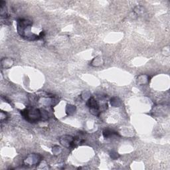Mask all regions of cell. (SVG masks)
I'll return each mask as SVG.
<instances>
[{"label": "cell", "mask_w": 170, "mask_h": 170, "mask_svg": "<svg viewBox=\"0 0 170 170\" xmlns=\"http://www.w3.org/2000/svg\"><path fill=\"white\" fill-rule=\"evenodd\" d=\"M41 156L39 154H36V153H33L27 156L25 161H24V163L27 166H34L35 164H38L40 161L41 160Z\"/></svg>", "instance_id": "5b68a950"}, {"label": "cell", "mask_w": 170, "mask_h": 170, "mask_svg": "<svg viewBox=\"0 0 170 170\" xmlns=\"http://www.w3.org/2000/svg\"><path fill=\"white\" fill-rule=\"evenodd\" d=\"M114 135H118V132H115L113 129H106L103 131V136L105 138H108V137H110Z\"/></svg>", "instance_id": "52a82bcc"}, {"label": "cell", "mask_w": 170, "mask_h": 170, "mask_svg": "<svg viewBox=\"0 0 170 170\" xmlns=\"http://www.w3.org/2000/svg\"><path fill=\"white\" fill-rule=\"evenodd\" d=\"M102 63H103V61H102V58L99 57V56H96V57L94 58L93 61H92L91 65L94 67H98L101 66Z\"/></svg>", "instance_id": "ba28073f"}, {"label": "cell", "mask_w": 170, "mask_h": 170, "mask_svg": "<svg viewBox=\"0 0 170 170\" xmlns=\"http://www.w3.org/2000/svg\"><path fill=\"white\" fill-rule=\"evenodd\" d=\"M7 119V116L6 113H4L3 111L1 112V121L3 122L4 120H6Z\"/></svg>", "instance_id": "8fae6325"}, {"label": "cell", "mask_w": 170, "mask_h": 170, "mask_svg": "<svg viewBox=\"0 0 170 170\" xmlns=\"http://www.w3.org/2000/svg\"><path fill=\"white\" fill-rule=\"evenodd\" d=\"M60 143L66 148H74L77 145L76 137L69 135H64L60 138Z\"/></svg>", "instance_id": "277c9868"}, {"label": "cell", "mask_w": 170, "mask_h": 170, "mask_svg": "<svg viewBox=\"0 0 170 170\" xmlns=\"http://www.w3.org/2000/svg\"><path fill=\"white\" fill-rule=\"evenodd\" d=\"M23 118L30 123H35L42 120L41 110L39 109H35L33 107L27 108L22 111H21Z\"/></svg>", "instance_id": "7a4b0ae2"}, {"label": "cell", "mask_w": 170, "mask_h": 170, "mask_svg": "<svg viewBox=\"0 0 170 170\" xmlns=\"http://www.w3.org/2000/svg\"><path fill=\"white\" fill-rule=\"evenodd\" d=\"M13 64V61L9 58H4L1 60L2 68L7 69L12 67Z\"/></svg>", "instance_id": "8992f818"}, {"label": "cell", "mask_w": 170, "mask_h": 170, "mask_svg": "<svg viewBox=\"0 0 170 170\" xmlns=\"http://www.w3.org/2000/svg\"><path fill=\"white\" fill-rule=\"evenodd\" d=\"M86 104L88 106L89 109H90V112L94 116H98L101 111L99 110V106L100 104L98 103L96 100L94 98V97H90L88 99L87 102H86Z\"/></svg>", "instance_id": "3957f363"}, {"label": "cell", "mask_w": 170, "mask_h": 170, "mask_svg": "<svg viewBox=\"0 0 170 170\" xmlns=\"http://www.w3.org/2000/svg\"><path fill=\"white\" fill-rule=\"evenodd\" d=\"M75 110H76V107L73 106V105H71V104L67 105V109H66L67 114H72L75 112Z\"/></svg>", "instance_id": "30bf717a"}, {"label": "cell", "mask_w": 170, "mask_h": 170, "mask_svg": "<svg viewBox=\"0 0 170 170\" xmlns=\"http://www.w3.org/2000/svg\"><path fill=\"white\" fill-rule=\"evenodd\" d=\"M33 22L27 19H19L17 21V29L20 35L29 41H35L40 39L39 35L32 33L31 27Z\"/></svg>", "instance_id": "6da1fadb"}, {"label": "cell", "mask_w": 170, "mask_h": 170, "mask_svg": "<svg viewBox=\"0 0 170 170\" xmlns=\"http://www.w3.org/2000/svg\"><path fill=\"white\" fill-rule=\"evenodd\" d=\"M122 104V102L119 98L117 97H114L111 99V105L114 107H118Z\"/></svg>", "instance_id": "9c48e42d"}]
</instances>
